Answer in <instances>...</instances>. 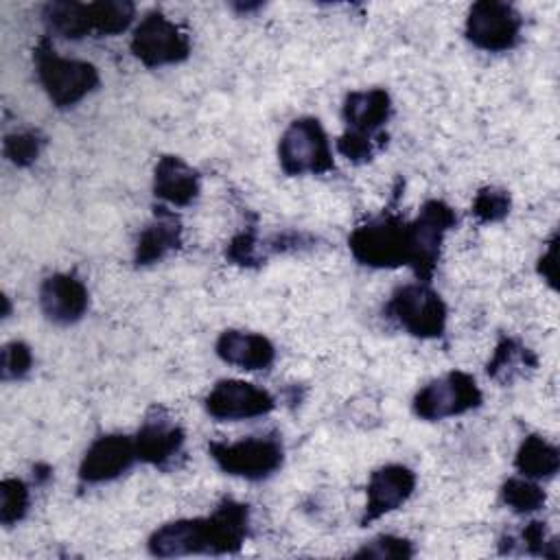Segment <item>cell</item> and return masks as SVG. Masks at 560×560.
Returning <instances> with one entry per match:
<instances>
[{"instance_id":"obj_28","label":"cell","mask_w":560,"mask_h":560,"mask_svg":"<svg viewBox=\"0 0 560 560\" xmlns=\"http://www.w3.org/2000/svg\"><path fill=\"white\" fill-rule=\"evenodd\" d=\"M416 549L413 542L400 536H392V534H383L372 538L370 542H365L354 558H374V560H385V558H413Z\"/></svg>"},{"instance_id":"obj_29","label":"cell","mask_w":560,"mask_h":560,"mask_svg":"<svg viewBox=\"0 0 560 560\" xmlns=\"http://www.w3.org/2000/svg\"><path fill=\"white\" fill-rule=\"evenodd\" d=\"M33 368V352L24 341H9L2 348L0 357V376L2 381H20Z\"/></svg>"},{"instance_id":"obj_18","label":"cell","mask_w":560,"mask_h":560,"mask_svg":"<svg viewBox=\"0 0 560 560\" xmlns=\"http://www.w3.org/2000/svg\"><path fill=\"white\" fill-rule=\"evenodd\" d=\"M199 173L177 155H162L153 171V195L171 206H190L199 195Z\"/></svg>"},{"instance_id":"obj_26","label":"cell","mask_w":560,"mask_h":560,"mask_svg":"<svg viewBox=\"0 0 560 560\" xmlns=\"http://www.w3.org/2000/svg\"><path fill=\"white\" fill-rule=\"evenodd\" d=\"M512 199L503 188L486 186L472 199V217L479 223H497L510 214Z\"/></svg>"},{"instance_id":"obj_5","label":"cell","mask_w":560,"mask_h":560,"mask_svg":"<svg viewBox=\"0 0 560 560\" xmlns=\"http://www.w3.org/2000/svg\"><path fill=\"white\" fill-rule=\"evenodd\" d=\"M212 462L228 475L260 481L280 470L284 448L278 435H249L238 442H210Z\"/></svg>"},{"instance_id":"obj_1","label":"cell","mask_w":560,"mask_h":560,"mask_svg":"<svg viewBox=\"0 0 560 560\" xmlns=\"http://www.w3.org/2000/svg\"><path fill=\"white\" fill-rule=\"evenodd\" d=\"M249 532V508L234 499H223L212 514L177 518L160 525L149 536V551L158 558L210 553H236Z\"/></svg>"},{"instance_id":"obj_10","label":"cell","mask_w":560,"mask_h":560,"mask_svg":"<svg viewBox=\"0 0 560 560\" xmlns=\"http://www.w3.org/2000/svg\"><path fill=\"white\" fill-rule=\"evenodd\" d=\"M131 52L147 68L179 63L190 55V37L162 11H149L131 35Z\"/></svg>"},{"instance_id":"obj_23","label":"cell","mask_w":560,"mask_h":560,"mask_svg":"<svg viewBox=\"0 0 560 560\" xmlns=\"http://www.w3.org/2000/svg\"><path fill=\"white\" fill-rule=\"evenodd\" d=\"M94 37L120 35L129 28L136 15V7L127 0H98L90 2Z\"/></svg>"},{"instance_id":"obj_7","label":"cell","mask_w":560,"mask_h":560,"mask_svg":"<svg viewBox=\"0 0 560 560\" xmlns=\"http://www.w3.org/2000/svg\"><path fill=\"white\" fill-rule=\"evenodd\" d=\"M278 160L280 168L291 177L304 173L319 175L330 171L335 166L332 151L322 122L313 116L293 120L280 138Z\"/></svg>"},{"instance_id":"obj_21","label":"cell","mask_w":560,"mask_h":560,"mask_svg":"<svg viewBox=\"0 0 560 560\" xmlns=\"http://www.w3.org/2000/svg\"><path fill=\"white\" fill-rule=\"evenodd\" d=\"M42 18H44V24L48 26V31L63 39L94 37L90 2L55 0L44 7Z\"/></svg>"},{"instance_id":"obj_32","label":"cell","mask_w":560,"mask_h":560,"mask_svg":"<svg viewBox=\"0 0 560 560\" xmlns=\"http://www.w3.org/2000/svg\"><path fill=\"white\" fill-rule=\"evenodd\" d=\"M558 254V234H553L547 243V249L542 252V256L538 258V273L547 280V284L551 289L558 287V262H556V256Z\"/></svg>"},{"instance_id":"obj_19","label":"cell","mask_w":560,"mask_h":560,"mask_svg":"<svg viewBox=\"0 0 560 560\" xmlns=\"http://www.w3.org/2000/svg\"><path fill=\"white\" fill-rule=\"evenodd\" d=\"M182 245V223L179 219L164 206H155L153 221L140 232L133 260L136 265H153L164 256L175 252Z\"/></svg>"},{"instance_id":"obj_4","label":"cell","mask_w":560,"mask_h":560,"mask_svg":"<svg viewBox=\"0 0 560 560\" xmlns=\"http://www.w3.org/2000/svg\"><path fill=\"white\" fill-rule=\"evenodd\" d=\"M357 262L374 269L409 265V221L400 214L383 212L357 225L348 238Z\"/></svg>"},{"instance_id":"obj_20","label":"cell","mask_w":560,"mask_h":560,"mask_svg":"<svg viewBox=\"0 0 560 560\" xmlns=\"http://www.w3.org/2000/svg\"><path fill=\"white\" fill-rule=\"evenodd\" d=\"M536 365H538V357L534 354V350L523 346L518 339L503 335L494 346V352L486 370H488V376L499 385H512L518 378L534 372Z\"/></svg>"},{"instance_id":"obj_31","label":"cell","mask_w":560,"mask_h":560,"mask_svg":"<svg viewBox=\"0 0 560 560\" xmlns=\"http://www.w3.org/2000/svg\"><path fill=\"white\" fill-rule=\"evenodd\" d=\"M521 545L527 553L532 556H547V558H553V553L547 549L549 545H556L551 538H547V529H545V523L540 521H532L523 527L521 532Z\"/></svg>"},{"instance_id":"obj_17","label":"cell","mask_w":560,"mask_h":560,"mask_svg":"<svg viewBox=\"0 0 560 560\" xmlns=\"http://www.w3.org/2000/svg\"><path fill=\"white\" fill-rule=\"evenodd\" d=\"M214 350L221 361L241 370H267L276 359V348L265 335L245 330H223Z\"/></svg>"},{"instance_id":"obj_13","label":"cell","mask_w":560,"mask_h":560,"mask_svg":"<svg viewBox=\"0 0 560 560\" xmlns=\"http://www.w3.org/2000/svg\"><path fill=\"white\" fill-rule=\"evenodd\" d=\"M138 462L133 438L107 433L96 438L79 464V481L94 486L105 483L127 472Z\"/></svg>"},{"instance_id":"obj_30","label":"cell","mask_w":560,"mask_h":560,"mask_svg":"<svg viewBox=\"0 0 560 560\" xmlns=\"http://www.w3.org/2000/svg\"><path fill=\"white\" fill-rule=\"evenodd\" d=\"M225 256L236 262V265H258L262 260V254H260V245H258V238H256V232L249 228L241 234H236L232 238V243L228 245L225 249Z\"/></svg>"},{"instance_id":"obj_3","label":"cell","mask_w":560,"mask_h":560,"mask_svg":"<svg viewBox=\"0 0 560 560\" xmlns=\"http://www.w3.org/2000/svg\"><path fill=\"white\" fill-rule=\"evenodd\" d=\"M37 79L57 107H72L94 92L101 83L96 66L81 59L61 57L48 37H42L33 50Z\"/></svg>"},{"instance_id":"obj_16","label":"cell","mask_w":560,"mask_h":560,"mask_svg":"<svg viewBox=\"0 0 560 560\" xmlns=\"http://www.w3.org/2000/svg\"><path fill=\"white\" fill-rule=\"evenodd\" d=\"M88 289L70 273H52L39 287V308L48 322L68 326L79 322L88 311Z\"/></svg>"},{"instance_id":"obj_25","label":"cell","mask_w":560,"mask_h":560,"mask_svg":"<svg viewBox=\"0 0 560 560\" xmlns=\"http://www.w3.org/2000/svg\"><path fill=\"white\" fill-rule=\"evenodd\" d=\"M28 503H31V490L22 479H15V477L2 479V483H0V523L4 527H13L15 523H20L28 512Z\"/></svg>"},{"instance_id":"obj_12","label":"cell","mask_w":560,"mask_h":560,"mask_svg":"<svg viewBox=\"0 0 560 560\" xmlns=\"http://www.w3.org/2000/svg\"><path fill=\"white\" fill-rule=\"evenodd\" d=\"M203 407L208 416L221 422H236V420H247V418H258L269 413L276 407L273 396L245 381L236 378H225L219 381L206 396Z\"/></svg>"},{"instance_id":"obj_6","label":"cell","mask_w":560,"mask_h":560,"mask_svg":"<svg viewBox=\"0 0 560 560\" xmlns=\"http://www.w3.org/2000/svg\"><path fill=\"white\" fill-rule=\"evenodd\" d=\"M385 315L420 339H438L446 330V304L422 280L398 287L385 306Z\"/></svg>"},{"instance_id":"obj_8","label":"cell","mask_w":560,"mask_h":560,"mask_svg":"<svg viewBox=\"0 0 560 560\" xmlns=\"http://www.w3.org/2000/svg\"><path fill=\"white\" fill-rule=\"evenodd\" d=\"M481 402L483 394L477 381L462 370H453L418 389L411 407L422 420H444L472 411Z\"/></svg>"},{"instance_id":"obj_22","label":"cell","mask_w":560,"mask_h":560,"mask_svg":"<svg viewBox=\"0 0 560 560\" xmlns=\"http://www.w3.org/2000/svg\"><path fill=\"white\" fill-rule=\"evenodd\" d=\"M514 466L521 477L527 479H551L560 466L558 448L540 435H527L514 457Z\"/></svg>"},{"instance_id":"obj_2","label":"cell","mask_w":560,"mask_h":560,"mask_svg":"<svg viewBox=\"0 0 560 560\" xmlns=\"http://www.w3.org/2000/svg\"><path fill=\"white\" fill-rule=\"evenodd\" d=\"M341 114L346 131L337 140V151L354 164L370 162L387 142L383 127L392 116L389 94L383 88L354 90L346 96Z\"/></svg>"},{"instance_id":"obj_14","label":"cell","mask_w":560,"mask_h":560,"mask_svg":"<svg viewBox=\"0 0 560 560\" xmlns=\"http://www.w3.org/2000/svg\"><path fill=\"white\" fill-rule=\"evenodd\" d=\"M416 490V472L402 464H387L376 468L370 475L365 494V508L359 518L361 525H368L383 514L398 510Z\"/></svg>"},{"instance_id":"obj_9","label":"cell","mask_w":560,"mask_h":560,"mask_svg":"<svg viewBox=\"0 0 560 560\" xmlns=\"http://www.w3.org/2000/svg\"><path fill=\"white\" fill-rule=\"evenodd\" d=\"M455 221L453 208L442 199H429L420 208V214L409 221V267L418 280H431L440 260L442 241Z\"/></svg>"},{"instance_id":"obj_11","label":"cell","mask_w":560,"mask_h":560,"mask_svg":"<svg viewBox=\"0 0 560 560\" xmlns=\"http://www.w3.org/2000/svg\"><path fill=\"white\" fill-rule=\"evenodd\" d=\"M521 26L523 20L512 4L479 0L468 9L466 37L481 50L505 52L521 42Z\"/></svg>"},{"instance_id":"obj_27","label":"cell","mask_w":560,"mask_h":560,"mask_svg":"<svg viewBox=\"0 0 560 560\" xmlns=\"http://www.w3.org/2000/svg\"><path fill=\"white\" fill-rule=\"evenodd\" d=\"M42 147L44 140L37 131L9 133L4 138V158L15 166H31L37 160Z\"/></svg>"},{"instance_id":"obj_15","label":"cell","mask_w":560,"mask_h":560,"mask_svg":"<svg viewBox=\"0 0 560 560\" xmlns=\"http://www.w3.org/2000/svg\"><path fill=\"white\" fill-rule=\"evenodd\" d=\"M184 438V429L164 409H151L133 435L138 459L155 468H166L182 453Z\"/></svg>"},{"instance_id":"obj_24","label":"cell","mask_w":560,"mask_h":560,"mask_svg":"<svg viewBox=\"0 0 560 560\" xmlns=\"http://www.w3.org/2000/svg\"><path fill=\"white\" fill-rule=\"evenodd\" d=\"M503 503L516 514H532L545 505V490L527 477H510L501 486Z\"/></svg>"}]
</instances>
